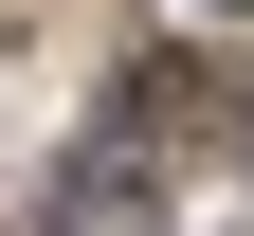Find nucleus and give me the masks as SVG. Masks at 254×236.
<instances>
[{
  "instance_id": "obj_1",
  "label": "nucleus",
  "mask_w": 254,
  "mask_h": 236,
  "mask_svg": "<svg viewBox=\"0 0 254 236\" xmlns=\"http://www.w3.org/2000/svg\"><path fill=\"white\" fill-rule=\"evenodd\" d=\"M200 18H236V0H200Z\"/></svg>"
}]
</instances>
